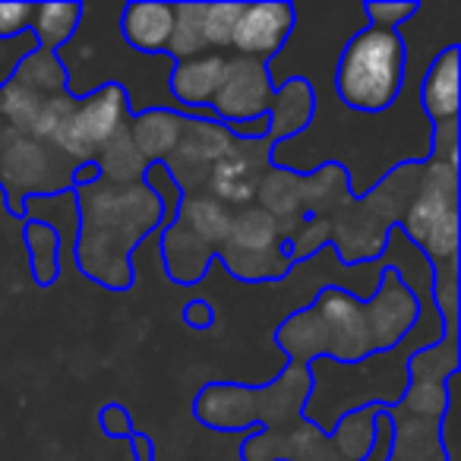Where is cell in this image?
Returning <instances> with one entry per match:
<instances>
[{
    "label": "cell",
    "mask_w": 461,
    "mask_h": 461,
    "mask_svg": "<svg viewBox=\"0 0 461 461\" xmlns=\"http://www.w3.org/2000/svg\"><path fill=\"white\" fill-rule=\"evenodd\" d=\"M276 345L288 354V364H316L329 357V329L313 307H297L276 329Z\"/></svg>",
    "instance_id": "7402d4cb"
},
{
    "label": "cell",
    "mask_w": 461,
    "mask_h": 461,
    "mask_svg": "<svg viewBox=\"0 0 461 461\" xmlns=\"http://www.w3.org/2000/svg\"><path fill=\"white\" fill-rule=\"evenodd\" d=\"M294 29H297L294 4H285V0H278V4H244L238 26H234L230 54L269 64L272 58H278L285 51Z\"/></svg>",
    "instance_id": "4fadbf2b"
},
{
    "label": "cell",
    "mask_w": 461,
    "mask_h": 461,
    "mask_svg": "<svg viewBox=\"0 0 461 461\" xmlns=\"http://www.w3.org/2000/svg\"><path fill=\"white\" fill-rule=\"evenodd\" d=\"M313 117H316V86L303 77H288L276 89V98H272L269 136L266 140L272 146L297 140V136L310 130Z\"/></svg>",
    "instance_id": "ac0fdd59"
},
{
    "label": "cell",
    "mask_w": 461,
    "mask_h": 461,
    "mask_svg": "<svg viewBox=\"0 0 461 461\" xmlns=\"http://www.w3.org/2000/svg\"><path fill=\"white\" fill-rule=\"evenodd\" d=\"M98 180V167L95 161H83V165H77V171H73V190H79V186H89Z\"/></svg>",
    "instance_id": "bcb514c9"
},
{
    "label": "cell",
    "mask_w": 461,
    "mask_h": 461,
    "mask_svg": "<svg viewBox=\"0 0 461 461\" xmlns=\"http://www.w3.org/2000/svg\"><path fill=\"white\" fill-rule=\"evenodd\" d=\"M272 98H276V89L269 79V64L228 54V73L212 102V114L221 123L247 121V117L269 114Z\"/></svg>",
    "instance_id": "7c38bea8"
},
{
    "label": "cell",
    "mask_w": 461,
    "mask_h": 461,
    "mask_svg": "<svg viewBox=\"0 0 461 461\" xmlns=\"http://www.w3.org/2000/svg\"><path fill=\"white\" fill-rule=\"evenodd\" d=\"M385 417L392 423V446L385 461H448L439 436L442 420L404 414L398 404L385 408Z\"/></svg>",
    "instance_id": "d6986e66"
},
{
    "label": "cell",
    "mask_w": 461,
    "mask_h": 461,
    "mask_svg": "<svg viewBox=\"0 0 461 461\" xmlns=\"http://www.w3.org/2000/svg\"><path fill=\"white\" fill-rule=\"evenodd\" d=\"M92 161H95V167H98V177L111 180V184H136V180H142V174H146V167H149V161L136 152L127 127L111 136V140L98 149Z\"/></svg>",
    "instance_id": "f546056e"
},
{
    "label": "cell",
    "mask_w": 461,
    "mask_h": 461,
    "mask_svg": "<svg viewBox=\"0 0 461 461\" xmlns=\"http://www.w3.org/2000/svg\"><path fill=\"white\" fill-rule=\"evenodd\" d=\"M458 41L446 45L433 60H427L423 77L417 79V102L429 127L458 123Z\"/></svg>",
    "instance_id": "2e32d148"
},
{
    "label": "cell",
    "mask_w": 461,
    "mask_h": 461,
    "mask_svg": "<svg viewBox=\"0 0 461 461\" xmlns=\"http://www.w3.org/2000/svg\"><path fill=\"white\" fill-rule=\"evenodd\" d=\"M161 240V263H165V272L174 285L180 288H190L199 278L209 272V266L215 263V253L196 240L186 228H180L177 221H167L158 234Z\"/></svg>",
    "instance_id": "44dd1931"
},
{
    "label": "cell",
    "mask_w": 461,
    "mask_h": 461,
    "mask_svg": "<svg viewBox=\"0 0 461 461\" xmlns=\"http://www.w3.org/2000/svg\"><path fill=\"white\" fill-rule=\"evenodd\" d=\"M133 111H130L127 92L117 83H104L98 89L86 92L77 102V111L70 117V127H67L64 140H60L58 152L73 158L77 165L92 161L95 152L111 140L114 133H121L130 123Z\"/></svg>",
    "instance_id": "5b68a950"
},
{
    "label": "cell",
    "mask_w": 461,
    "mask_h": 461,
    "mask_svg": "<svg viewBox=\"0 0 461 461\" xmlns=\"http://www.w3.org/2000/svg\"><path fill=\"white\" fill-rule=\"evenodd\" d=\"M282 240L285 238H282V230H278L276 218L253 203L234 212V218H230V234H228V240H224V247H230V250H272V247H278Z\"/></svg>",
    "instance_id": "f1b7e54d"
},
{
    "label": "cell",
    "mask_w": 461,
    "mask_h": 461,
    "mask_svg": "<svg viewBox=\"0 0 461 461\" xmlns=\"http://www.w3.org/2000/svg\"><path fill=\"white\" fill-rule=\"evenodd\" d=\"M193 417L218 433L259 427V385L209 383L193 398Z\"/></svg>",
    "instance_id": "5bb4252c"
},
{
    "label": "cell",
    "mask_w": 461,
    "mask_h": 461,
    "mask_svg": "<svg viewBox=\"0 0 461 461\" xmlns=\"http://www.w3.org/2000/svg\"><path fill=\"white\" fill-rule=\"evenodd\" d=\"M326 247H332V228H329L326 218H313L307 215L301 221V228L288 238V250H291V263H307V259L320 257Z\"/></svg>",
    "instance_id": "8d00e7d4"
},
{
    "label": "cell",
    "mask_w": 461,
    "mask_h": 461,
    "mask_svg": "<svg viewBox=\"0 0 461 461\" xmlns=\"http://www.w3.org/2000/svg\"><path fill=\"white\" fill-rule=\"evenodd\" d=\"M218 263L238 278V282H282V278L291 276L294 263H291V250L288 240H282L272 250H230V247H221L218 250Z\"/></svg>",
    "instance_id": "484cf974"
},
{
    "label": "cell",
    "mask_w": 461,
    "mask_h": 461,
    "mask_svg": "<svg viewBox=\"0 0 461 461\" xmlns=\"http://www.w3.org/2000/svg\"><path fill=\"white\" fill-rule=\"evenodd\" d=\"M184 322L190 329H196V332H205V329L215 326V310H212L209 301H203V297H196V301H190L184 307Z\"/></svg>",
    "instance_id": "ee69618b"
},
{
    "label": "cell",
    "mask_w": 461,
    "mask_h": 461,
    "mask_svg": "<svg viewBox=\"0 0 461 461\" xmlns=\"http://www.w3.org/2000/svg\"><path fill=\"white\" fill-rule=\"evenodd\" d=\"M408 79V48L398 29L364 26L335 58V98L357 114H385L398 104Z\"/></svg>",
    "instance_id": "7a4b0ae2"
},
{
    "label": "cell",
    "mask_w": 461,
    "mask_h": 461,
    "mask_svg": "<svg viewBox=\"0 0 461 461\" xmlns=\"http://www.w3.org/2000/svg\"><path fill=\"white\" fill-rule=\"evenodd\" d=\"M364 313L376 354L395 351L420 320V301L398 278V272L379 266V282L373 288V294L364 301Z\"/></svg>",
    "instance_id": "ba28073f"
},
{
    "label": "cell",
    "mask_w": 461,
    "mask_h": 461,
    "mask_svg": "<svg viewBox=\"0 0 461 461\" xmlns=\"http://www.w3.org/2000/svg\"><path fill=\"white\" fill-rule=\"evenodd\" d=\"M83 26V4H35L29 35L35 45L58 54L73 41V35Z\"/></svg>",
    "instance_id": "4316f807"
},
{
    "label": "cell",
    "mask_w": 461,
    "mask_h": 461,
    "mask_svg": "<svg viewBox=\"0 0 461 461\" xmlns=\"http://www.w3.org/2000/svg\"><path fill=\"white\" fill-rule=\"evenodd\" d=\"M240 461H348L332 433L313 420H297L288 429H257L240 446Z\"/></svg>",
    "instance_id": "9c48e42d"
},
{
    "label": "cell",
    "mask_w": 461,
    "mask_h": 461,
    "mask_svg": "<svg viewBox=\"0 0 461 461\" xmlns=\"http://www.w3.org/2000/svg\"><path fill=\"white\" fill-rule=\"evenodd\" d=\"M77 102L79 98L70 95V92H58V95L45 98V104H41V111H39V121H35V127L29 136L58 149L67 133V127H70V117H73V111H77Z\"/></svg>",
    "instance_id": "e575fe53"
},
{
    "label": "cell",
    "mask_w": 461,
    "mask_h": 461,
    "mask_svg": "<svg viewBox=\"0 0 461 461\" xmlns=\"http://www.w3.org/2000/svg\"><path fill=\"white\" fill-rule=\"evenodd\" d=\"M23 244L29 250V266H32L35 285L48 288L60 278V238L58 230L48 228L45 221H35V218H23Z\"/></svg>",
    "instance_id": "83f0119b"
},
{
    "label": "cell",
    "mask_w": 461,
    "mask_h": 461,
    "mask_svg": "<svg viewBox=\"0 0 461 461\" xmlns=\"http://www.w3.org/2000/svg\"><path fill=\"white\" fill-rule=\"evenodd\" d=\"M301 174L303 171H297V167L272 165L269 171L263 174V180H259V186H257V196H253V203H257L259 209H266L276 218L285 240H288L291 234L301 228L303 218H307L303 215V203H301Z\"/></svg>",
    "instance_id": "ffe728a7"
},
{
    "label": "cell",
    "mask_w": 461,
    "mask_h": 461,
    "mask_svg": "<svg viewBox=\"0 0 461 461\" xmlns=\"http://www.w3.org/2000/svg\"><path fill=\"white\" fill-rule=\"evenodd\" d=\"M230 218H234V212L224 203H218L215 196H209V193H186V196H180L171 221L186 228L193 238L203 240L218 257V250H221L230 234Z\"/></svg>",
    "instance_id": "603a6c76"
},
{
    "label": "cell",
    "mask_w": 461,
    "mask_h": 461,
    "mask_svg": "<svg viewBox=\"0 0 461 461\" xmlns=\"http://www.w3.org/2000/svg\"><path fill=\"white\" fill-rule=\"evenodd\" d=\"M184 121H190V117L180 114V111L149 108L130 117L127 130H130V140H133L136 152H140L149 165H155V161H165L167 155L174 152V146L180 142V133H184Z\"/></svg>",
    "instance_id": "cb8c5ba5"
},
{
    "label": "cell",
    "mask_w": 461,
    "mask_h": 461,
    "mask_svg": "<svg viewBox=\"0 0 461 461\" xmlns=\"http://www.w3.org/2000/svg\"><path fill=\"white\" fill-rule=\"evenodd\" d=\"M408 383H446L455 373H461V345L458 339H442L427 345L404 360Z\"/></svg>",
    "instance_id": "4dcf8cb0"
},
{
    "label": "cell",
    "mask_w": 461,
    "mask_h": 461,
    "mask_svg": "<svg viewBox=\"0 0 461 461\" xmlns=\"http://www.w3.org/2000/svg\"><path fill=\"white\" fill-rule=\"evenodd\" d=\"M360 14H364L366 26L398 29L420 14V4L417 0H402V4H395V0H366V4H360Z\"/></svg>",
    "instance_id": "74e56055"
},
{
    "label": "cell",
    "mask_w": 461,
    "mask_h": 461,
    "mask_svg": "<svg viewBox=\"0 0 461 461\" xmlns=\"http://www.w3.org/2000/svg\"><path fill=\"white\" fill-rule=\"evenodd\" d=\"M224 73H228V54H199L190 60H177L167 73V95L174 98L180 111H190L199 121H209L212 102H215L218 89L224 83Z\"/></svg>",
    "instance_id": "9a60e30c"
},
{
    "label": "cell",
    "mask_w": 461,
    "mask_h": 461,
    "mask_svg": "<svg viewBox=\"0 0 461 461\" xmlns=\"http://www.w3.org/2000/svg\"><path fill=\"white\" fill-rule=\"evenodd\" d=\"M420 190L398 221L433 276H458V167L420 161Z\"/></svg>",
    "instance_id": "3957f363"
},
{
    "label": "cell",
    "mask_w": 461,
    "mask_h": 461,
    "mask_svg": "<svg viewBox=\"0 0 461 461\" xmlns=\"http://www.w3.org/2000/svg\"><path fill=\"white\" fill-rule=\"evenodd\" d=\"M209 54L205 48V4H174V32L167 41V58L190 60Z\"/></svg>",
    "instance_id": "1f68e13d"
},
{
    "label": "cell",
    "mask_w": 461,
    "mask_h": 461,
    "mask_svg": "<svg viewBox=\"0 0 461 461\" xmlns=\"http://www.w3.org/2000/svg\"><path fill=\"white\" fill-rule=\"evenodd\" d=\"M244 4L238 0H224V4H205V48L218 54H230L234 41V26L240 20Z\"/></svg>",
    "instance_id": "d590c367"
},
{
    "label": "cell",
    "mask_w": 461,
    "mask_h": 461,
    "mask_svg": "<svg viewBox=\"0 0 461 461\" xmlns=\"http://www.w3.org/2000/svg\"><path fill=\"white\" fill-rule=\"evenodd\" d=\"M269 167H272L269 140H250V142L234 140L230 152L212 167L205 193L215 196L218 203H224L230 212H238V209H244V205H253L257 186Z\"/></svg>",
    "instance_id": "8fae6325"
},
{
    "label": "cell",
    "mask_w": 461,
    "mask_h": 461,
    "mask_svg": "<svg viewBox=\"0 0 461 461\" xmlns=\"http://www.w3.org/2000/svg\"><path fill=\"white\" fill-rule=\"evenodd\" d=\"M230 146H234V140H230L228 127L221 121L190 117V121H184L180 142L161 165H165V171L171 174V180L184 196L186 193H205L212 167L230 152Z\"/></svg>",
    "instance_id": "8992f818"
},
{
    "label": "cell",
    "mask_w": 461,
    "mask_h": 461,
    "mask_svg": "<svg viewBox=\"0 0 461 461\" xmlns=\"http://www.w3.org/2000/svg\"><path fill=\"white\" fill-rule=\"evenodd\" d=\"M310 307L320 313V320L329 329V357L332 364H364L376 354L370 339V326H366L364 301L351 294V291L339 288V285H326L316 291Z\"/></svg>",
    "instance_id": "52a82bcc"
},
{
    "label": "cell",
    "mask_w": 461,
    "mask_h": 461,
    "mask_svg": "<svg viewBox=\"0 0 461 461\" xmlns=\"http://www.w3.org/2000/svg\"><path fill=\"white\" fill-rule=\"evenodd\" d=\"M41 104H45V98L35 95L32 89H26L16 79H10V83L0 86V127L29 136L35 121H39Z\"/></svg>",
    "instance_id": "836d02e7"
},
{
    "label": "cell",
    "mask_w": 461,
    "mask_h": 461,
    "mask_svg": "<svg viewBox=\"0 0 461 461\" xmlns=\"http://www.w3.org/2000/svg\"><path fill=\"white\" fill-rule=\"evenodd\" d=\"M73 171L77 161L54 146L0 127V193L14 218H23L26 199L73 190Z\"/></svg>",
    "instance_id": "277c9868"
},
{
    "label": "cell",
    "mask_w": 461,
    "mask_h": 461,
    "mask_svg": "<svg viewBox=\"0 0 461 461\" xmlns=\"http://www.w3.org/2000/svg\"><path fill=\"white\" fill-rule=\"evenodd\" d=\"M117 32L130 51L142 58H167V41L174 32V4H158V0L123 4Z\"/></svg>",
    "instance_id": "e0dca14e"
},
{
    "label": "cell",
    "mask_w": 461,
    "mask_h": 461,
    "mask_svg": "<svg viewBox=\"0 0 461 461\" xmlns=\"http://www.w3.org/2000/svg\"><path fill=\"white\" fill-rule=\"evenodd\" d=\"M351 196V180H348V167L341 161H322L313 171L301 174L303 215L332 218Z\"/></svg>",
    "instance_id": "d4e9b609"
},
{
    "label": "cell",
    "mask_w": 461,
    "mask_h": 461,
    "mask_svg": "<svg viewBox=\"0 0 461 461\" xmlns=\"http://www.w3.org/2000/svg\"><path fill=\"white\" fill-rule=\"evenodd\" d=\"M130 448H133V461H155V442L149 439L146 433H136L130 436Z\"/></svg>",
    "instance_id": "f6af8a7d"
},
{
    "label": "cell",
    "mask_w": 461,
    "mask_h": 461,
    "mask_svg": "<svg viewBox=\"0 0 461 461\" xmlns=\"http://www.w3.org/2000/svg\"><path fill=\"white\" fill-rule=\"evenodd\" d=\"M14 79L23 83L26 89H32L35 95L51 98L58 92H67V67L60 64V58L54 51H45V48H35L32 54L16 64Z\"/></svg>",
    "instance_id": "d6a6232c"
},
{
    "label": "cell",
    "mask_w": 461,
    "mask_h": 461,
    "mask_svg": "<svg viewBox=\"0 0 461 461\" xmlns=\"http://www.w3.org/2000/svg\"><path fill=\"white\" fill-rule=\"evenodd\" d=\"M326 221L332 228V253L345 266L376 263L389 244V230L395 228L366 203V196H351Z\"/></svg>",
    "instance_id": "30bf717a"
},
{
    "label": "cell",
    "mask_w": 461,
    "mask_h": 461,
    "mask_svg": "<svg viewBox=\"0 0 461 461\" xmlns=\"http://www.w3.org/2000/svg\"><path fill=\"white\" fill-rule=\"evenodd\" d=\"M98 427H102V433L108 439H130L133 436V417H130V411L123 404L111 402L98 411Z\"/></svg>",
    "instance_id": "60d3db41"
},
{
    "label": "cell",
    "mask_w": 461,
    "mask_h": 461,
    "mask_svg": "<svg viewBox=\"0 0 461 461\" xmlns=\"http://www.w3.org/2000/svg\"><path fill=\"white\" fill-rule=\"evenodd\" d=\"M35 39L32 35H16V39H0V86L14 79V70L26 54L35 51Z\"/></svg>",
    "instance_id": "ab89813d"
},
{
    "label": "cell",
    "mask_w": 461,
    "mask_h": 461,
    "mask_svg": "<svg viewBox=\"0 0 461 461\" xmlns=\"http://www.w3.org/2000/svg\"><path fill=\"white\" fill-rule=\"evenodd\" d=\"M458 123H446V127H429V161H442V165L458 167Z\"/></svg>",
    "instance_id": "f35d334b"
},
{
    "label": "cell",
    "mask_w": 461,
    "mask_h": 461,
    "mask_svg": "<svg viewBox=\"0 0 461 461\" xmlns=\"http://www.w3.org/2000/svg\"><path fill=\"white\" fill-rule=\"evenodd\" d=\"M35 4H0V39H16L29 32Z\"/></svg>",
    "instance_id": "b9f144b4"
},
{
    "label": "cell",
    "mask_w": 461,
    "mask_h": 461,
    "mask_svg": "<svg viewBox=\"0 0 461 461\" xmlns=\"http://www.w3.org/2000/svg\"><path fill=\"white\" fill-rule=\"evenodd\" d=\"M224 127H228L230 140H240V142L266 140V136H269V114L247 117V121H230V123H224Z\"/></svg>",
    "instance_id": "7bdbcfd3"
},
{
    "label": "cell",
    "mask_w": 461,
    "mask_h": 461,
    "mask_svg": "<svg viewBox=\"0 0 461 461\" xmlns=\"http://www.w3.org/2000/svg\"><path fill=\"white\" fill-rule=\"evenodd\" d=\"M79 230L73 240V263L86 278L108 291H130L136 285L133 250L165 228V205L142 180L95 184L73 190Z\"/></svg>",
    "instance_id": "6da1fadb"
}]
</instances>
